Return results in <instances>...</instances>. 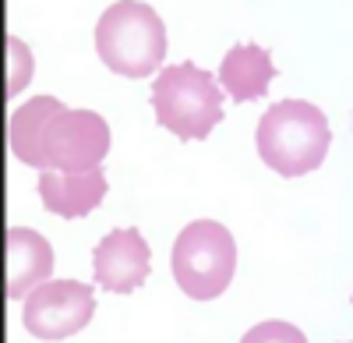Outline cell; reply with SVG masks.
<instances>
[{
  "label": "cell",
  "instance_id": "cell-3",
  "mask_svg": "<svg viewBox=\"0 0 353 343\" xmlns=\"http://www.w3.org/2000/svg\"><path fill=\"white\" fill-rule=\"evenodd\" d=\"M152 110L159 128L173 131L181 141L209 138L212 128L226 117L223 113V89L209 71L198 64H170L152 81Z\"/></svg>",
  "mask_w": 353,
  "mask_h": 343
},
{
  "label": "cell",
  "instance_id": "cell-1",
  "mask_svg": "<svg viewBox=\"0 0 353 343\" xmlns=\"http://www.w3.org/2000/svg\"><path fill=\"white\" fill-rule=\"evenodd\" d=\"M254 146L265 166L283 177H304L329 156L332 128L329 117L307 99H283L261 113Z\"/></svg>",
  "mask_w": 353,
  "mask_h": 343
},
{
  "label": "cell",
  "instance_id": "cell-11",
  "mask_svg": "<svg viewBox=\"0 0 353 343\" xmlns=\"http://www.w3.org/2000/svg\"><path fill=\"white\" fill-rule=\"evenodd\" d=\"M64 103L53 99V96H36L21 103L11 121H8V146L14 153V159H21L25 166H36L39 170V146H43V131H46V121L53 117Z\"/></svg>",
  "mask_w": 353,
  "mask_h": 343
},
{
  "label": "cell",
  "instance_id": "cell-4",
  "mask_svg": "<svg viewBox=\"0 0 353 343\" xmlns=\"http://www.w3.org/2000/svg\"><path fill=\"white\" fill-rule=\"evenodd\" d=\"M173 280L194 301H216L237 273V244L233 234L216 219L188 223L173 244L170 259Z\"/></svg>",
  "mask_w": 353,
  "mask_h": 343
},
{
  "label": "cell",
  "instance_id": "cell-5",
  "mask_svg": "<svg viewBox=\"0 0 353 343\" xmlns=\"http://www.w3.org/2000/svg\"><path fill=\"white\" fill-rule=\"evenodd\" d=\"M110 153V124L96 110H68L61 106L46 121L39 170H61V174H85L103 163Z\"/></svg>",
  "mask_w": 353,
  "mask_h": 343
},
{
  "label": "cell",
  "instance_id": "cell-2",
  "mask_svg": "<svg viewBox=\"0 0 353 343\" xmlns=\"http://www.w3.org/2000/svg\"><path fill=\"white\" fill-rule=\"evenodd\" d=\"M96 53L113 75L149 78L166 61V25L141 0L110 4L96 25Z\"/></svg>",
  "mask_w": 353,
  "mask_h": 343
},
{
  "label": "cell",
  "instance_id": "cell-10",
  "mask_svg": "<svg viewBox=\"0 0 353 343\" xmlns=\"http://www.w3.org/2000/svg\"><path fill=\"white\" fill-rule=\"evenodd\" d=\"M272 78H276L272 53L265 46H258V43L233 46L223 57V64H219V81H223V89L233 96V103L261 99L265 92H269Z\"/></svg>",
  "mask_w": 353,
  "mask_h": 343
},
{
  "label": "cell",
  "instance_id": "cell-9",
  "mask_svg": "<svg viewBox=\"0 0 353 343\" xmlns=\"http://www.w3.org/2000/svg\"><path fill=\"white\" fill-rule=\"evenodd\" d=\"M106 191H110V184L99 166L85 170V174H57V170H43L39 174L43 209L53 216H64V219H81L92 209H99Z\"/></svg>",
  "mask_w": 353,
  "mask_h": 343
},
{
  "label": "cell",
  "instance_id": "cell-6",
  "mask_svg": "<svg viewBox=\"0 0 353 343\" xmlns=\"http://www.w3.org/2000/svg\"><path fill=\"white\" fill-rule=\"evenodd\" d=\"M96 315V294L81 280H46L25 297L21 322L36 340H68Z\"/></svg>",
  "mask_w": 353,
  "mask_h": 343
},
{
  "label": "cell",
  "instance_id": "cell-7",
  "mask_svg": "<svg viewBox=\"0 0 353 343\" xmlns=\"http://www.w3.org/2000/svg\"><path fill=\"white\" fill-rule=\"evenodd\" d=\"M92 269L96 283L113 294H134L152 269V251L141 231L128 226V231H110L96 251H92Z\"/></svg>",
  "mask_w": 353,
  "mask_h": 343
},
{
  "label": "cell",
  "instance_id": "cell-12",
  "mask_svg": "<svg viewBox=\"0 0 353 343\" xmlns=\"http://www.w3.org/2000/svg\"><path fill=\"white\" fill-rule=\"evenodd\" d=\"M28 75H32V50L18 36L4 39V96H18L25 89Z\"/></svg>",
  "mask_w": 353,
  "mask_h": 343
},
{
  "label": "cell",
  "instance_id": "cell-8",
  "mask_svg": "<svg viewBox=\"0 0 353 343\" xmlns=\"http://www.w3.org/2000/svg\"><path fill=\"white\" fill-rule=\"evenodd\" d=\"M53 273V244L28 226H11L4 234V294L25 301Z\"/></svg>",
  "mask_w": 353,
  "mask_h": 343
}]
</instances>
